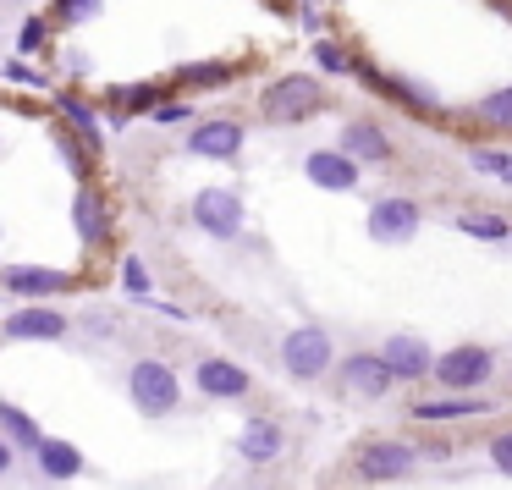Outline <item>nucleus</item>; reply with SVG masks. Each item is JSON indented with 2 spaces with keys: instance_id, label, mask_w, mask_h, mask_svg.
<instances>
[{
  "instance_id": "obj_7",
  "label": "nucleus",
  "mask_w": 512,
  "mask_h": 490,
  "mask_svg": "<svg viewBox=\"0 0 512 490\" xmlns=\"http://www.w3.org/2000/svg\"><path fill=\"white\" fill-rule=\"evenodd\" d=\"M0 287L12 292V298H28V303H45L56 292L72 287L67 270H50V265H6L0 270Z\"/></svg>"
},
{
  "instance_id": "obj_33",
  "label": "nucleus",
  "mask_w": 512,
  "mask_h": 490,
  "mask_svg": "<svg viewBox=\"0 0 512 490\" xmlns=\"http://www.w3.org/2000/svg\"><path fill=\"white\" fill-rule=\"evenodd\" d=\"M0 78H6V83H45L34 67H23V61H6V67H0Z\"/></svg>"
},
{
  "instance_id": "obj_35",
  "label": "nucleus",
  "mask_w": 512,
  "mask_h": 490,
  "mask_svg": "<svg viewBox=\"0 0 512 490\" xmlns=\"http://www.w3.org/2000/svg\"><path fill=\"white\" fill-rule=\"evenodd\" d=\"M0 474H12V446L0 441Z\"/></svg>"
},
{
  "instance_id": "obj_15",
  "label": "nucleus",
  "mask_w": 512,
  "mask_h": 490,
  "mask_svg": "<svg viewBox=\"0 0 512 490\" xmlns=\"http://www.w3.org/2000/svg\"><path fill=\"white\" fill-rule=\"evenodd\" d=\"M342 155L353 160H364V166H380V160H391V138H386V127L380 122H347L342 127Z\"/></svg>"
},
{
  "instance_id": "obj_10",
  "label": "nucleus",
  "mask_w": 512,
  "mask_h": 490,
  "mask_svg": "<svg viewBox=\"0 0 512 490\" xmlns=\"http://www.w3.org/2000/svg\"><path fill=\"white\" fill-rule=\"evenodd\" d=\"M193 386L204 391L210 402H237V397H248V369L243 364H232V358H204L199 369H193Z\"/></svg>"
},
{
  "instance_id": "obj_23",
  "label": "nucleus",
  "mask_w": 512,
  "mask_h": 490,
  "mask_svg": "<svg viewBox=\"0 0 512 490\" xmlns=\"http://www.w3.org/2000/svg\"><path fill=\"white\" fill-rule=\"evenodd\" d=\"M474 116L490 127V133H512V83H507V89H496V94H485Z\"/></svg>"
},
{
  "instance_id": "obj_24",
  "label": "nucleus",
  "mask_w": 512,
  "mask_h": 490,
  "mask_svg": "<svg viewBox=\"0 0 512 490\" xmlns=\"http://www.w3.org/2000/svg\"><path fill=\"white\" fill-rule=\"evenodd\" d=\"M457 232H468V237H479V243H501V237L512 232L501 215H485V210H463L457 215Z\"/></svg>"
},
{
  "instance_id": "obj_32",
  "label": "nucleus",
  "mask_w": 512,
  "mask_h": 490,
  "mask_svg": "<svg viewBox=\"0 0 512 490\" xmlns=\"http://www.w3.org/2000/svg\"><path fill=\"white\" fill-rule=\"evenodd\" d=\"M17 45H23V56L45 45V17H28V23H23V39H17Z\"/></svg>"
},
{
  "instance_id": "obj_19",
  "label": "nucleus",
  "mask_w": 512,
  "mask_h": 490,
  "mask_svg": "<svg viewBox=\"0 0 512 490\" xmlns=\"http://www.w3.org/2000/svg\"><path fill=\"white\" fill-rule=\"evenodd\" d=\"M39 468H45V479H78L83 474V452L72 441H39Z\"/></svg>"
},
{
  "instance_id": "obj_26",
  "label": "nucleus",
  "mask_w": 512,
  "mask_h": 490,
  "mask_svg": "<svg viewBox=\"0 0 512 490\" xmlns=\"http://www.w3.org/2000/svg\"><path fill=\"white\" fill-rule=\"evenodd\" d=\"M111 100L122 105V111H149V105H160V89L155 83H133V89H116Z\"/></svg>"
},
{
  "instance_id": "obj_29",
  "label": "nucleus",
  "mask_w": 512,
  "mask_h": 490,
  "mask_svg": "<svg viewBox=\"0 0 512 490\" xmlns=\"http://www.w3.org/2000/svg\"><path fill=\"white\" fill-rule=\"evenodd\" d=\"M474 171H485V177H507L512 182V155H490V149H474Z\"/></svg>"
},
{
  "instance_id": "obj_20",
  "label": "nucleus",
  "mask_w": 512,
  "mask_h": 490,
  "mask_svg": "<svg viewBox=\"0 0 512 490\" xmlns=\"http://www.w3.org/2000/svg\"><path fill=\"white\" fill-rule=\"evenodd\" d=\"M72 226H78L83 243H105V204H100V193L83 188L78 199H72Z\"/></svg>"
},
{
  "instance_id": "obj_16",
  "label": "nucleus",
  "mask_w": 512,
  "mask_h": 490,
  "mask_svg": "<svg viewBox=\"0 0 512 490\" xmlns=\"http://www.w3.org/2000/svg\"><path fill=\"white\" fill-rule=\"evenodd\" d=\"M342 386L353 391V397H386L397 380L386 375V364H380L375 353H353V358H342Z\"/></svg>"
},
{
  "instance_id": "obj_8",
  "label": "nucleus",
  "mask_w": 512,
  "mask_h": 490,
  "mask_svg": "<svg viewBox=\"0 0 512 490\" xmlns=\"http://www.w3.org/2000/svg\"><path fill=\"white\" fill-rule=\"evenodd\" d=\"M380 364H386V375L391 380H424L430 375V364H435V353H430V342H424V336H391L386 347H380Z\"/></svg>"
},
{
  "instance_id": "obj_18",
  "label": "nucleus",
  "mask_w": 512,
  "mask_h": 490,
  "mask_svg": "<svg viewBox=\"0 0 512 490\" xmlns=\"http://www.w3.org/2000/svg\"><path fill=\"white\" fill-rule=\"evenodd\" d=\"M0 441L12 446V452H39V441H45V435H39V424L28 419L23 408L0 402Z\"/></svg>"
},
{
  "instance_id": "obj_9",
  "label": "nucleus",
  "mask_w": 512,
  "mask_h": 490,
  "mask_svg": "<svg viewBox=\"0 0 512 490\" xmlns=\"http://www.w3.org/2000/svg\"><path fill=\"white\" fill-rule=\"evenodd\" d=\"M67 314L61 309H45V303H28V309H12L6 314V336L12 342H61L67 336Z\"/></svg>"
},
{
  "instance_id": "obj_17",
  "label": "nucleus",
  "mask_w": 512,
  "mask_h": 490,
  "mask_svg": "<svg viewBox=\"0 0 512 490\" xmlns=\"http://www.w3.org/2000/svg\"><path fill=\"white\" fill-rule=\"evenodd\" d=\"M474 413H490L485 397H424L413 402V419L419 424H452V419H474Z\"/></svg>"
},
{
  "instance_id": "obj_13",
  "label": "nucleus",
  "mask_w": 512,
  "mask_h": 490,
  "mask_svg": "<svg viewBox=\"0 0 512 490\" xmlns=\"http://www.w3.org/2000/svg\"><path fill=\"white\" fill-rule=\"evenodd\" d=\"M188 149L204 160H232L237 149H243V122H232V116H215V122H199L188 133Z\"/></svg>"
},
{
  "instance_id": "obj_31",
  "label": "nucleus",
  "mask_w": 512,
  "mask_h": 490,
  "mask_svg": "<svg viewBox=\"0 0 512 490\" xmlns=\"http://www.w3.org/2000/svg\"><path fill=\"white\" fill-rule=\"evenodd\" d=\"M122 287L133 292V298H144V292H149V270H144V259H122Z\"/></svg>"
},
{
  "instance_id": "obj_3",
  "label": "nucleus",
  "mask_w": 512,
  "mask_h": 490,
  "mask_svg": "<svg viewBox=\"0 0 512 490\" xmlns=\"http://www.w3.org/2000/svg\"><path fill=\"white\" fill-rule=\"evenodd\" d=\"M336 347H331V331H320V325H292L287 336H281V369H287L292 380H320L325 369H331Z\"/></svg>"
},
{
  "instance_id": "obj_1",
  "label": "nucleus",
  "mask_w": 512,
  "mask_h": 490,
  "mask_svg": "<svg viewBox=\"0 0 512 490\" xmlns=\"http://www.w3.org/2000/svg\"><path fill=\"white\" fill-rule=\"evenodd\" d=\"M127 397H133L138 413L166 419V413H177V402H182V380H177V369H171L166 358H138V364L127 369Z\"/></svg>"
},
{
  "instance_id": "obj_34",
  "label": "nucleus",
  "mask_w": 512,
  "mask_h": 490,
  "mask_svg": "<svg viewBox=\"0 0 512 490\" xmlns=\"http://www.w3.org/2000/svg\"><path fill=\"white\" fill-rule=\"evenodd\" d=\"M155 122L171 127V122H188V105H155Z\"/></svg>"
},
{
  "instance_id": "obj_5",
  "label": "nucleus",
  "mask_w": 512,
  "mask_h": 490,
  "mask_svg": "<svg viewBox=\"0 0 512 490\" xmlns=\"http://www.w3.org/2000/svg\"><path fill=\"white\" fill-rule=\"evenodd\" d=\"M193 226L210 237H221V243H232L237 232H243V199H237L232 188H199L193 193Z\"/></svg>"
},
{
  "instance_id": "obj_14",
  "label": "nucleus",
  "mask_w": 512,
  "mask_h": 490,
  "mask_svg": "<svg viewBox=\"0 0 512 490\" xmlns=\"http://www.w3.org/2000/svg\"><path fill=\"white\" fill-rule=\"evenodd\" d=\"M281 446H287V435H281V424L276 419H248L243 430H237V457L243 463H254V468H265V463H276L281 457Z\"/></svg>"
},
{
  "instance_id": "obj_30",
  "label": "nucleus",
  "mask_w": 512,
  "mask_h": 490,
  "mask_svg": "<svg viewBox=\"0 0 512 490\" xmlns=\"http://www.w3.org/2000/svg\"><path fill=\"white\" fill-rule=\"evenodd\" d=\"M490 463H496V474L512 479V430H496V435H490Z\"/></svg>"
},
{
  "instance_id": "obj_28",
  "label": "nucleus",
  "mask_w": 512,
  "mask_h": 490,
  "mask_svg": "<svg viewBox=\"0 0 512 490\" xmlns=\"http://www.w3.org/2000/svg\"><path fill=\"white\" fill-rule=\"evenodd\" d=\"M105 12V0H56V17L61 23H89V17Z\"/></svg>"
},
{
  "instance_id": "obj_2",
  "label": "nucleus",
  "mask_w": 512,
  "mask_h": 490,
  "mask_svg": "<svg viewBox=\"0 0 512 490\" xmlns=\"http://www.w3.org/2000/svg\"><path fill=\"white\" fill-rule=\"evenodd\" d=\"M320 105H325L320 83L303 78V72H292V78L270 83L265 100H259V111H265L270 127H298V122H309V116H320Z\"/></svg>"
},
{
  "instance_id": "obj_12",
  "label": "nucleus",
  "mask_w": 512,
  "mask_h": 490,
  "mask_svg": "<svg viewBox=\"0 0 512 490\" xmlns=\"http://www.w3.org/2000/svg\"><path fill=\"white\" fill-rule=\"evenodd\" d=\"M303 177H309L320 193H353L358 188V166L342 155V149H314V155L303 160Z\"/></svg>"
},
{
  "instance_id": "obj_25",
  "label": "nucleus",
  "mask_w": 512,
  "mask_h": 490,
  "mask_svg": "<svg viewBox=\"0 0 512 490\" xmlns=\"http://www.w3.org/2000/svg\"><path fill=\"white\" fill-rule=\"evenodd\" d=\"M56 149H61V160H67L78 177H89L94 171V155H89V144H83L78 133H67V127H56Z\"/></svg>"
},
{
  "instance_id": "obj_22",
  "label": "nucleus",
  "mask_w": 512,
  "mask_h": 490,
  "mask_svg": "<svg viewBox=\"0 0 512 490\" xmlns=\"http://www.w3.org/2000/svg\"><path fill=\"white\" fill-rule=\"evenodd\" d=\"M56 105H61V116H67V122L78 127V138H83V144H89V149H100V116H94L89 105L78 100V94H61Z\"/></svg>"
},
{
  "instance_id": "obj_11",
  "label": "nucleus",
  "mask_w": 512,
  "mask_h": 490,
  "mask_svg": "<svg viewBox=\"0 0 512 490\" xmlns=\"http://www.w3.org/2000/svg\"><path fill=\"white\" fill-rule=\"evenodd\" d=\"M424 210L413 199H380L375 210H369V237L375 243H408L413 232H419Z\"/></svg>"
},
{
  "instance_id": "obj_4",
  "label": "nucleus",
  "mask_w": 512,
  "mask_h": 490,
  "mask_svg": "<svg viewBox=\"0 0 512 490\" xmlns=\"http://www.w3.org/2000/svg\"><path fill=\"white\" fill-rule=\"evenodd\" d=\"M490 369H496V358H490V347H452V353H441L430 364V375L446 386V397H474L479 386L490 380Z\"/></svg>"
},
{
  "instance_id": "obj_6",
  "label": "nucleus",
  "mask_w": 512,
  "mask_h": 490,
  "mask_svg": "<svg viewBox=\"0 0 512 490\" xmlns=\"http://www.w3.org/2000/svg\"><path fill=\"white\" fill-rule=\"evenodd\" d=\"M413 463H419V452H413L408 441H364V446H358V479H364V485L402 479Z\"/></svg>"
},
{
  "instance_id": "obj_21",
  "label": "nucleus",
  "mask_w": 512,
  "mask_h": 490,
  "mask_svg": "<svg viewBox=\"0 0 512 490\" xmlns=\"http://www.w3.org/2000/svg\"><path fill=\"white\" fill-rule=\"evenodd\" d=\"M177 78L188 83V89H221V83L237 78L232 61H188V67H177Z\"/></svg>"
},
{
  "instance_id": "obj_27",
  "label": "nucleus",
  "mask_w": 512,
  "mask_h": 490,
  "mask_svg": "<svg viewBox=\"0 0 512 490\" xmlns=\"http://www.w3.org/2000/svg\"><path fill=\"white\" fill-rule=\"evenodd\" d=\"M314 61H320V72H353V56L331 39H314Z\"/></svg>"
}]
</instances>
